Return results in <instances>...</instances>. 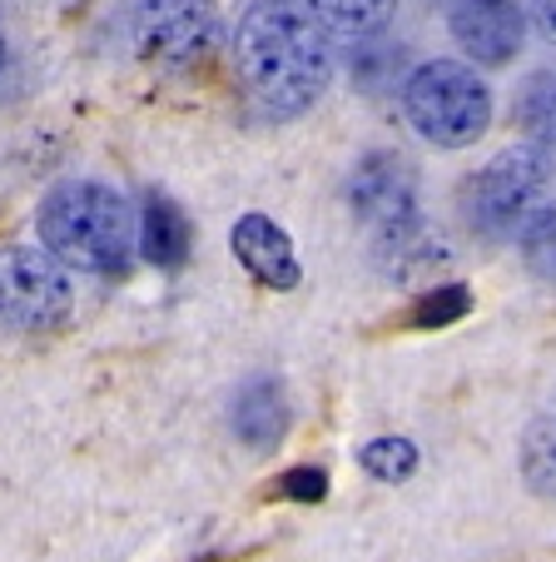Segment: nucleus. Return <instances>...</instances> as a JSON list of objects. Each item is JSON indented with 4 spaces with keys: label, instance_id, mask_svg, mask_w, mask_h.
Returning a JSON list of instances; mask_svg holds the SVG:
<instances>
[{
    "label": "nucleus",
    "instance_id": "1",
    "mask_svg": "<svg viewBox=\"0 0 556 562\" xmlns=\"http://www.w3.org/2000/svg\"><path fill=\"white\" fill-rule=\"evenodd\" d=\"M234 65L263 115L294 120L333 80V35L304 0H253L234 35Z\"/></svg>",
    "mask_w": 556,
    "mask_h": 562
},
{
    "label": "nucleus",
    "instance_id": "2",
    "mask_svg": "<svg viewBox=\"0 0 556 562\" xmlns=\"http://www.w3.org/2000/svg\"><path fill=\"white\" fill-rule=\"evenodd\" d=\"M41 249L80 274H125L135 259V214L125 194L100 180H65L35 210Z\"/></svg>",
    "mask_w": 556,
    "mask_h": 562
},
{
    "label": "nucleus",
    "instance_id": "3",
    "mask_svg": "<svg viewBox=\"0 0 556 562\" xmlns=\"http://www.w3.org/2000/svg\"><path fill=\"white\" fill-rule=\"evenodd\" d=\"M462 210L483 239L522 245L556 220V159L532 145L502 149L462 184Z\"/></svg>",
    "mask_w": 556,
    "mask_h": 562
},
{
    "label": "nucleus",
    "instance_id": "4",
    "mask_svg": "<svg viewBox=\"0 0 556 562\" xmlns=\"http://www.w3.org/2000/svg\"><path fill=\"white\" fill-rule=\"evenodd\" d=\"M402 115L428 145L467 149L492 125V90L462 60H422L402 80Z\"/></svg>",
    "mask_w": 556,
    "mask_h": 562
},
{
    "label": "nucleus",
    "instance_id": "5",
    "mask_svg": "<svg viewBox=\"0 0 556 562\" xmlns=\"http://www.w3.org/2000/svg\"><path fill=\"white\" fill-rule=\"evenodd\" d=\"M75 308V289L60 259L41 245L0 249V329L11 334H50Z\"/></svg>",
    "mask_w": 556,
    "mask_h": 562
},
{
    "label": "nucleus",
    "instance_id": "6",
    "mask_svg": "<svg viewBox=\"0 0 556 562\" xmlns=\"http://www.w3.org/2000/svg\"><path fill=\"white\" fill-rule=\"evenodd\" d=\"M214 45H219L214 0H145L135 11V50L149 65L190 70L209 60Z\"/></svg>",
    "mask_w": 556,
    "mask_h": 562
},
{
    "label": "nucleus",
    "instance_id": "7",
    "mask_svg": "<svg viewBox=\"0 0 556 562\" xmlns=\"http://www.w3.org/2000/svg\"><path fill=\"white\" fill-rule=\"evenodd\" d=\"M348 204L363 224L373 229H388L398 220H412L418 210V170H412L408 159L398 149H373L353 165L348 175Z\"/></svg>",
    "mask_w": 556,
    "mask_h": 562
},
{
    "label": "nucleus",
    "instance_id": "8",
    "mask_svg": "<svg viewBox=\"0 0 556 562\" xmlns=\"http://www.w3.org/2000/svg\"><path fill=\"white\" fill-rule=\"evenodd\" d=\"M526 0H452V41L477 65H507L522 50Z\"/></svg>",
    "mask_w": 556,
    "mask_h": 562
},
{
    "label": "nucleus",
    "instance_id": "9",
    "mask_svg": "<svg viewBox=\"0 0 556 562\" xmlns=\"http://www.w3.org/2000/svg\"><path fill=\"white\" fill-rule=\"evenodd\" d=\"M447 259H452L447 239H442L422 214L388 224V229H373V265H378V274H388L393 284H418V279L438 274Z\"/></svg>",
    "mask_w": 556,
    "mask_h": 562
},
{
    "label": "nucleus",
    "instance_id": "10",
    "mask_svg": "<svg viewBox=\"0 0 556 562\" xmlns=\"http://www.w3.org/2000/svg\"><path fill=\"white\" fill-rule=\"evenodd\" d=\"M229 428L243 448L253 453H269L279 448V438L288 434V393L273 373H253V379L239 383L229 404Z\"/></svg>",
    "mask_w": 556,
    "mask_h": 562
},
{
    "label": "nucleus",
    "instance_id": "11",
    "mask_svg": "<svg viewBox=\"0 0 556 562\" xmlns=\"http://www.w3.org/2000/svg\"><path fill=\"white\" fill-rule=\"evenodd\" d=\"M229 245H234V259L269 289H294L298 274H304L298 255H294V239H288L269 214H243V220L234 224Z\"/></svg>",
    "mask_w": 556,
    "mask_h": 562
},
{
    "label": "nucleus",
    "instance_id": "12",
    "mask_svg": "<svg viewBox=\"0 0 556 562\" xmlns=\"http://www.w3.org/2000/svg\"><path fill=\"white\" fill-rule=\"evenodd\" d=\"M190 245H194L190 214L179 210L169 194H149L145 214H139V249H145L149 265L179 269L184 259H190Z\"/></svg>",
    "mask_w": 556,
    "mask_h": 562
},
{
    "label": "nucleus",
    "instance_id": "13",
    "mask_svg": "<svg viewBox=\"0 0 556 562\" xmlns=\"http://www.w3.org/2000/svg\"><path fill=\"white\" fill-rule=\"evenodd\" d=\"M517 125H522L526 145L556 159V75H532L517 95Z\"/></svg>",
    "mask_w": 556,
    "mask_h": 562
},
{
    "label": "nucleus",
    "instance_id": "14",
    "mask_svg": "<svg viewBox=\"0 0 556 562\" xmlns=\"http://www.w3.org/2000/svg\"><path fill=\"white\" fill-rule=\"evenodd\" d=\"M304 5L318 15V25H324L328 35L367 41V35H378L383 25H388L398 0H304Z\"/></svg>",
    "mask_w": 556,
    "mask_h": 562
},
{
    "label": "nucleus",
    "instance_id": "15",
    "mask_svg": "<svg viewBox=\"0 0 556 562\" xmlns=\"http://www.w3.org/2000/svg\"><path fill=\"white\" fill-rule=\"evenodd\" d=\"M522 477L532 483V493L556 498V414L536 418L522 434Z\"/></svg>",
    "mask_w": 556,
    "mask_h": 562
},
{
    "label": "nucleus",
    "instance_id": "16",
    "mask_svg": "<svg viewBox=\"0 0 556 562\" xmlns=\"http://www.w3.org/2000/svg\"><path fill=\"white\" fill-rule=\"evenodd\" d=\"M358 463L373 477H383V483H402V477H412V468H418V448H412L408 438H373V443L358 448Z\"/></svg>",
    "mask_w": 556,
    "mask_h": 562
},
{
    "label": "nucleus",
    "instance_id": "17",
    "mask_svg": "<svg viewBox=\"0 0 556 562\" xmlns=\"http://www.w3.org/2000/svg\"><path fill=\"white\" fill-rule=\"evenodd\" d=\"M467 308H473L467 289H462V284H442V289H432V294L418 299V314H412V324H422V329H442V324L462 318Z\"/></svg>",
    "mask_w": 556,
    "mask_h": 562
},
{
    "label": "nucleus",
    "instance_id": "18",
    "mask_svg": "<svg viewBox=\"0 0 556 562\" xmlns=\"http://www.w3.org/2000/svg\"><path fill=\"white\" fill-rule=\"evenodd\" d=\"M402 65V45H358L353 50V80L358 86H383V70Z\"/></svg>",
    "mask_w": 556,
    "mask_h": 562
},
{
    "label": "nucleus",
    "instance_id": "19",
    "mask_svg": "<svg viewBox=\"0 0 556 562\" xmlns=\"http://www.w3.org/2000/svg\"><path fill=\"white\" fill-rule=\"evenodd\" d=\"M522 259H526V269H532L542 284H556V220L552 224H542V229L532 234V239H522Z\"/></svg>",
    "mask_w": 556,
    "mask_h": 562
},
{
    "label": "nucleus",
    "instance_id": "20",
    "mask_svg": "<svg viewBox=\"0 0 556 562\" xmlns=\"http://www.w3.org/2000/svg\"><path fill=\"white\" fill-rule=\"evenodd\" d=\"M284 498H298V503H318L328 493V477L324 468H294V473H284Z\"/></svg>",
    "mask_w": 556,
    "mask_h": 562
},
{
    "label": "nucleus",
    "instance_id": "21",
    "mask_svg": "<svg viewBox=\"0 0 556 562\" xmlns=\"http://www.w3.org/2000/svg\"><path fill=\"white\" fill-rule=\"evenodd\" d=\"M526 15L536 21L542 41H552V45H556V0H526Z\"/></svg>",
    "mask_w": 556,
    "mask_h": 562
},
{
    "label": "nucleus",
    "instance_id": "22",
    "mask_svg": "<svg viewBox=\"0 0 556 562\" xmlns=\"http://www.w3.org/2000/svg\"><path fill=\"white\" fill-rule=\"evenodd\" d=\"M0 75H5V31H0Z\"/></svg>",
    "mask_w": 556,
    "mask_h": 562
}]
</instances>
